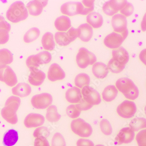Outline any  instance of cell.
Instances as JSON below:
<instances>
[{"instance_id":"28","label":"cell","mask_w":146,"mask_h":146,"mask_svg":"<svg viewBox=\"0 0 146 146\" xmlns=\"http://www.w3.org/2000/svg\"><path fill=\"white\" fill-rule=\"evenodd\" d=\"M13 61V54L9 50L7 49L0 50V69L7 65L11 64Z\"/></svg>"},{"instance_id":"48","label":"cell","mask_w":146,"mask_h":146,"mask_svg":"<svg viewBox=\"0 0 146 146\" xmlns=\"http://www.w3.org/2000/svg\"><path fill=\"white\" fill-rule=\"evenodd\" d=\"M34 146H50L49 142L46 138H36L34 141Z\"/></svg>"},{"instance_id":"30","label":"cell","mask_w":146,"mask_h":146,"mask_svg":"<svg viewBox=\"0 0 146 146\" xmlns=\"http://www.w3.org/2000/svg\"><path fill=\"white\" fill-rule=\"evenodd\" d=\"M118 93V90L114 85H109L104 89L102 92V98L105 101L110 102L115 99Z\"/></svg>"},{"instance_id":"11","label":"cell","mask_w":146,"mask_h":146,"mask_svg":"<svg viewBox=\"0 0 146 146\" xmlns=\"http://www.w3.org/2000/svg\"><path fill=\"white\" fill-rule=\"evenodd\" d=\"M135 137V133L130 127H127L122 128L115 139V143L121 145L123 143H130Z\"/></svg>"},{"instance_id":"27","label":"cell","mask_w":146,"mask_h":146,"mask_svg":"<svg viewBox=\"0 0 146 146\" xmlns=\"http://www.w3.org/2000/svg\"><path fill=\"white\" fill-rule=\"evenodd\" d=\"M82 3L78 2V15H87L94 9V1H82Z\"/></svg>"},{"instance_id":"24","label":"cell","mask_w":146,"mask_h":146,"mask_svg":"<svg viewBox=\"0 0 146 146\" xmlns=\"http://www.w3.org/2000/svg\"><path fill=\"white\" fill-rule=\"evenodd\" d=\"M11 29L10 24L5 20L0 22V45L5 44L9 41Z\"/></svg>"},{"instance_id":"50","label":"cell","mask_w":146,"mask_h":146,"mask_svg":"<svg viewBox=\"0 0 146 146\" xmlns=\"http://www.w3.org/2000/svg\"><path fill=\"white\" fill-rule=\"evenodd\" d=\"M140 60L146 66V49L142 50L139 55Z\"/></svg>"},{"instance_id":"14","label":"cell","mask_w":146,"mask_h":146,"mask_svg":"<svg viewBox=\"0 0 146 146\" xmlns=\"http://www.w3.org/2000/svg\"><path fill=\"white\" fill-rule=\"evenodd\" d=\"M45 122V118L39 114L30 113L28 115L24 120L25 127L28 128L37 127L42 125Z\"/></svg>"},{"instance_id":"29","label":"cell","mask_w":146,"mask_h":146,"mask_svg":"<svg viewBox=\"0 0 146 146\" xmlns=\"http://www.w3.org/2000/svg\"><path fill=\"white\" fill-rule=\"evenodd\" d=\"M19 136L17 131L14 129L9 130L3 138V143L5 146H13L18 141Z\"/></svg>"},{"instance_id":"16","label":"cell","mask_w":146,"mask_h":146,"mask_svg":"<svg viewBox=\"0 0 146 146\" xmlns=\"http://www.w3.org/2000/svg\"><path fill=\"white\" fill-rule=\"evenodd\" d=\"M64 71L57 64H52L50 66L48 72V78L51 82L61 80L65 78Z\"/></svg>"},{"instance_id":"6","label":"cell","mask_w":146,"mask_h":146,"mask_svg":"<svg viewBox=\"0 0 146 146\" xmlns=\"http://www.w3.org/2000/svg\"><path fill=\"white\" fill-rule=\"evenodd\" d=\"M128 35V31L123 33L113 32L106 36L104 40L105 46L110 49H117L120 47Z\"/></svg>"},{"instance_id":"21","label":"cell","mask_w":146,"mask_h":146,"mask_svg":"<svg viewBox=\"0 0 146 146\" xmlns=\"http://www.w3.org/2000/svg\"><path fill=\"white\" fill-rule=\"evenodd\" d=\"M93 74L98 78L103 79L108 75L109 69L106 64L102 62H96L94 64L92 69Z\"/></svg>"},{"instance_id":"36","label":"cell","mask_w":146,"mask_h":146,"mask_svg":"<svg viewBox=\"0 0 146 146\" xmlns=\"http://www.w3.org/2000/svg\"><path fill=\"white\" fill-rule=\"evenodd\" d=\"M54 38L56 43L60 46H67L71 42L67 33L65 32H56Z\"/></svg>"},{"instance_id":"31","label":"cell","mask_w":146,"mask_h":146,"mask_svg":"<svg viewBox=\"0 0 146 146\" xmlns=\"http://www.w3.org/2000/svg\"><path fill=\"white\" fill-rule=\"evenodd\" d=\"M42 43L43 48L47 50L52 51L55 47L54 35L50 32L46 33L42 38Z\"/></svg>"},{"instance_id":"7","label":"cell","mask_w":146,"mask_h":146,"mask_svg":"<svg viewBox=\"0 0 146 146\" xmlns=\"http://www.w3.org/2000/svg\"><path fill=\"white\" fill-rule=\"evenodd\" d=\"M137 110V106L134 102L125 100L118 106L116 111L121 117L129 119L134 116Z\"/></svg>"},{"instance_id":"18","label":"cell","mask_w":146,"mask_h":146,"mask_svg":"<svg viewBox=\"0 0 146 146\" xmlns=\"http://www.w3.org/2000/svg\"><path fill=\"white\" fill-rule=\"evenodd\" d=\"M65 97L70 103H78L82 98V91L77 87H73L69 88L66 92Z\"/></svg>"},{"instance_id":"20","label":"cell","mask_w":146,"mask_h":146,"mask_svg":"<svg viewBox=\"0 0 146 146\" xmlns=\"http://www.w3.org/2000/svg\"><path fill=\"white\" fill-rule=\"evenodd\" d=\"M46 78L45 73L39 70L36 69L31 71L29 77V82L32 85L35 86L41 85Z\"/></svg>"},{"instance_id":"22","label":"cell","mask_w":146,"mask_h":146,"mask_svg":"<svg viewBox=\"0 0 146 146\" xmlns=\"http://www.w3.org/2000/svg\"><path fill=\"white\" fill-rule=\"evenodd\" d=\"M112 58L119 62L125 65L129 60L128 52L123 47L114 49L112 51Z\"/></svg>"},{"instance_id":"52","label":"cell","mask_w":146,"mask_h":146,"mask_svg":"<svg viewBox=\"0 0 146 146\" xmlns=\"http://www.w3.org/2000/svg\"><path fill=\"white\" fill-rule=\"evenodd\" d=\"M5 19L4 17L0 15V22H1L2 21H5Z\"/></svg>"},{"instance_id":"4","label":"cell","mask_w":146,"mask_h":146,"mask_svg":"<svg viewBox=\"0 0 146 146\" xmlns=\"http://www.w3.org/2000/svg\"><path fill=\"white\" fill-rule=\"evenodd\" d=\"M70 126L72 131L82 137H88L92 133L91 125L81 118L73 120L71 122Z\"/></svg>"},{"instance_id":"51","label":"cell","mask_w":146,"mask_h":146,"mask_svg":"<svg viewBox=\"0 0 146 146\" xmlns=\"http://www.w3.org/2000/svg\"><path fill=\"white\" fill-rule=\"evenodd\" d=\"M141 28L143 32L146 31V13L144 15L141 23Z\"/></svg>"},{"instance_id":"41","label":"cell","mask_w":146,"mask_h":146,"mask_svg":"<svg viewBox=\"0 0 146 146\" xmlns=\"http://www.w3.org/2000/svg\"><path fill=\"white\" fill-rule=\"evenodd\" d=\"M81 111L77 108L76 105H70L66 109L67 114L69 117L72 119H75L78 117L81 114Z\"/></svg>"},{"instance_id":"33","label":"cell","mask_w":146,"mask_h":146,"mask_svg":"<svg viewBox=\"0 0 146 146\" xmlns=\"http://www.w3.org/2000/svg\"><path fill=\"white\" fill-rule=\"evenodd\" d=\"M74 83L75 85L79 88H83L85 86H88L90 84V77L85 73H81L76 76L74 80Z\"/></svg>"},{"instance_id":"35","label":"cell","mask_w":146,"mask_h":146,"mask_svg":"<svg viewBox=\"0 0 146 146\" xmlns=\"http://www.w3.org/2000/svg\"><path fill=\"white\" fill-rule=\"evenodd\" d=\"M129 127L134 132L142 129L146 128V119L143 118H136L131 120Z\"/></svg>"},{"instance_id":"38","label":"cell","mask_w":146,"mask_h":146,"mask_svg":"<svg viewBox=\"0 0 146 146\" xmlns=\"http://www.w3.org/2000/svg\"><path fill=\"white\" fill-rule=\"evenodd\" d=\"M36 56L40 65L48 64L51 60V54L47 51L39 52V54L36 55Z\"/></svg>"},{"instance_id":"23","label":"cell","mask_w":146,"mask_h":146,"mask_svg":"<svg viewBox=\"0 0 146 146\" xmlns=\"http://www.w3.org/2000/svg\"><path fill=\"white\" fill-rule=\"evenodd\" d=\"M86 21L92 27L98 29L100 28L103 24V17L98 12H91L87 16Z\"/></svg>"},{"instance_id":"39","label":"cell","mask_w":146,"mask_h":146,"mask_svg":"<svg viewBox=\"0 0 146 146\" xmlns=\"http://www.w3.org/2000/svg\"><path fill=\"white\" fill-rule=\"evenodd\" d=\"M26 64L30 71L38 69V68L40 65L38 63L36 55H33L28 57L26 60Z\"/></svg>"},{"instance_id":"40","label":"cell","mask_w":146,"mask_h":146,"mask_svg":"<svg viewBox=\"0 0 146 146\" xmlns=\"http://www.w3.org/2000/svg\"><path fill=\"white\" fill-rule=\"evenodd\" d=\"M100 127L102 132L105 135L109 136L112 133V127L110 122L107 119H102L100 123Z\"/></svg>"},{"instance_id":"10","label":"cell","mask_w":146,"mask_h":146,"mask_svg":"<svg viewBox=\"0 0 146 146\" xmlns=\"http://www.w3.org/2000/svg\"><path fill=\"white\" fill-rule=\"evenodd\" d=\"M0 81L5 82L9 87H14L18 82L15 73L8 66L0 69Z\"/></svg>"},{"instance_id":"12","label":"cell","mask_w":146,"mask_h":146,"mask_svg":"<svg viewBox=\"0 0 146 146\" xmlns=\"http://www.w3.org/2000/svg\"><path fill=\"white\" fill-rule=\"evenodd\" d=\"M111 25L115 33H123L128 31L127 22L125 16L120 14H117L112 17Z\"/></svg>"},{"instance_id":"42","label":"cell","mask_w":146,"mask_h":146,"mask_svg":"<svg viewBox=\"0 0 146 146\" xmlns=\"http://www.w3.org/2000/svg\"><path fill=\"white\" fill-rule=\"evenodd\" d=\"M52 146H66L64 137L59 133L54 135L52 140Z\"/></svg>"},{"instance_id":"45","label":"cell","mask_w":146,"mask_h":146,"mask_svg":"<svg viewBox=\"0 0 146 146\" xmlns=\"http://www.w3.org/2000/svg\"><path fill=\"white\" fill-rule=\"evenodd\" d=\"M136 139L139 146H146V129L139 132Z\"/></svg>"},{"instance_id":"53","label":"cell","mask_w":146,"mask_h":146,"mask_svg":"<svg viewBox=\"0 0 146 146\" xmlns=\"http://www.w3.org/2000/svg\"><path fill=\"white\" fill-rule=\"evenodd\" d=\"M144 111H145V113L146 115V106H145V108H144Z\"/></svg>"},{"instance_id":"15","label":"cell","mask_w":146,"mask_h":146,"mask_svg":"<svg viewBox=\"0 0 146 146\" xmlns=\"http://www.w3.org/2000/svg\"><path fill=\"white\" fill-rule=\"evenodd\" d=\"M48 3V1H32L27 5L29 14L33 16L40 15L42 12L43 8Z\"/></svg>"},{"instance_id":"32","label":"cell","mask_w":146,"mask_h":146,"mask_svg":"<svg viewBox=\"0 0 146 146\" xmlns=\"http://www.w3.org/2000/svg\"><path fill=\"white\" fill-rule=\"evenodd\" d=\"M46 116L47 120L51 123L58 122L61 118L60 115L57 112V108L54 105L47 108Z\"/></svg>"},{"instance_id":"34","label":"cell","mask_w":146,"mask_h":146,"mask_svg":"<svg viewBox=\"0 0 146 146\" xmlns=\"http://www.w3.org/2000/svg\"><path fill=\"white\" fill-rule=\"evenodd\" d=\"M40 32L37 28L33 27L25 33L23 39L26 43H30L37 39L40 35Z\"/></svg>"},{"instance_id":"37","label":"cell","mask_w":146,"mask_h":146,"mask_svg":"<svg viewBox=\"0 0 146 146\" xmlns=\"http://www.w3.org/2000/svg\"><path fill=\"white\" fill-rule=\"evenodd\" d=\"M125 65L119 62L113 58H111L108 64V67L110 71L113 73L118 74L122 72L125 68Z\"/></svg>"},{"instance_id":"1","label":"cell","mask_w":146,"mask_h":146,"mask_svg":"<svg viewBox=\"0 0 146 146\" xmlns=\"http://www.w3.org/2000/svg\"><path fill=\"white\" fill-rule=\"evenodd\" d=\"M20 104L21 99L15 96L10 97L1 110V114L3 119L11 124H16L18 121L16 112Z\"/></svg>"},{"instance_id":"17","label":"cell","mask_w":146,"mask_h":146,"mask_svg":"<svg viewBox=\"0 0 146 146\" xmlns=\"http://www.w3.org/2000/svg\"><path fill=\"white\" fill-rule=\"evenodd\" d=\"M79 38L82 41L88 42L91 40L93 34L92 26L87 23L83 24L79 26L78 29Z\"/></svg>"},{"instance_id":"43","label":"cell","mask_w":146,"mask_h":146,"mask_svg":"<svg viewBox=\"0 0 146 146\" xmlns=\"http://www.w3.org/2000/svg\"><path fill=\"white\" fill-rule=\"evenodd\" d=\"M134 8L133 5L129 2L126 1L120 10V13L125 17H129L133 13Z\"/></svg>"},{"instance_id":"9","label":"cell","mask_w":146,"mask_h":146,"mask_svg":"<svg viewBox=\"0 0 146 146\" xmlns=\"http://www.w3.org/2000/svg\"><path fill=\"white\" fill-rule=\"evenodd\" d=\"M82 93L83 99L90 105H98L101 102L100 95L98 92L89 85L82 88Z\"/></svg>"},{"instance_id":"44","label":"cell","mask_w":146,"mask_h":146,"mask_svg":"<svg viewBox=\"0 0 146 146\" xmlns=\"http://www.w3.org/2000/svg\"><path fill=\"white\" fill-rule=\"evenodd\" d=\"M50 135V131L47 127H42L37 128L34 131L33 136L35 137L47 138Z\"/></svg>"},{"instance_id":"25","label":"cell","mask_w":146,"mask_h":146,"mask_svg":"<svg viewBox=\"0 0 146 146\" xmlns=\"http://www.w3.org/2000/svg\"><path fill=\"white\" fill-rule=\"evenodd\" d=\"M55 26L58 31H66L71 27V21L70 18L65 15L58 17L55 21Z\"/></svg>"},{"instance_id":"13","label":"cell","mask_w":146,"mask_h":146,"mask_svg":"<svg viewBox=\"0 0 146 146\" xmlns=\"http://www.w3.org/2000/svg\"><path fill=\"white\" fill-rule=\"evenodd\" d=\"M126 1H109L104 4L102 9L106 15L112 16L120 11Z\"/></svg>"},{"instance_id":"26","label":"cell","mask_w":146,"mask_h":146,"mask_svg":"<svg viewBox=\"0 0 146 146\" xmlns=\"http://www.w3.org/2000/svg\"><path fill=\"white\" fill-rule=\"evenodd\" d=\"M60 11L63 14L70 16L78 15V2H69L64 3L61 6Z\"/></svg>"},{"instance_id":"5","label":"cell","mask_w":146,"mask_h":146,"mask_svg":"<svg viewBox=\"0 0 146 146\" xmlns=\"http://www.w3.org/2000/svg\"><path fill=\"white\" fill-rule=\"evenodd\" d=\"M97 61L96 55L86 48L82 47L76 56V62L79 68H86L89 65H93Z\"/></svg>"},{"instance_id":"19","label":"cell","mask_w":146,"mask_h":146,"mask_svg":"<svg viewBox=\"0 0 146 146\" xmlns=\"http://www.w3.org/2000/svg\"><path fill=\"white\" fill-rule=\"evenodd\" d=\"M32 92L31 86L25 83H20L12 88L13 95L20 97H25L30 95Z\"/></svg>"},{"instance_id":"54","label":"cell","mask_w":146,"mask_h":146,"mask_svg":"<svg viewBox=\"0 0 146 146\" xmlns=\"http://www.w3.org/2000/svg\"><path fill=\"white\" fill-rule=\"evenodd\" d=\"M96 146H105L103 145H101V144H98V145H96Z\"/></svg>"},{"instance_id":"2","label":"cell","mask_w":146,"mask_h":146,"mask_svg":"<svg viewBox=\"0 0 146 146\" xmlns=\"http://www.w3.org/2000/svg\"><path fill=\"white\" fill-rule=\"evenodd\" d=\"M6 15L9 21L16 23L26 19L29 14L23 2L17 1L11 5Z\"/></svg>"},{"instance_id":"49","label":"cell","mask_w":146,"mask_h":146,"mask_svg":"<svg viewBox=\"0 0 146 146\" xmlns=\"http://www.w3.org/2000/svg\"><path fill=\"white\" fill-rule=\"evenodd\" d=\"M77 146H95L94 143L89 140L80 139L77 142Z\"/></svg>"},{"instance_id":"47","label":"cell","mask_w":146,"mask_h":146,"mask_svg":"<svg viewBox=\"0 0 146 146\" xmlns=\"http://www.w3.org/2000/svg\"><path fill=\"white\" fill-rule=\"evenodd\" d=\"M66 33L71 42L75 40L78 36V29H76L74 28H70Z\"/></svg>"},{"instance_id":"46","label":"cell","mask_w":146,"mask_h":146,"mask_svg":"<svg viewBox=\"0 0 146 146\" xmlns=\"http://www.w3.org/2000/svg\"><path fill=\"white\" fill-rule=\"evenodd\" d=\"M76 107L80 111H86L90 110L93 107L92 105H90L86 102L84 99H82L81 102L78 104H76Z\"/></svg>"},{"instance_id":"8","label":"cell","mask_w":146,"mask_h":146,"mask_svg":"<svg viewBox=\"0 0 146 146\" xmlns=\"http://www.w3.org/2000/svg\"><path fill=\"white\" fill-rule=\"evenodd\" d=\"M52 102V97L50 94L43 93L33 96L31 99L32 106L36 109H45L50 106Z\"/></svg>"},{"instance_id":"3","label":"cell","mask_w":146,"mask_h":146,"mask_svg":"<svg viewBox=\"0 0 146 146\" xmlns=\"http://www.w3.org/2000/svg\"><path fill=\"white\" fill-rule=\"evenodd\" d=\"M116 88L127 99L134 100L138 97L139 91L137 87L128 78L118 79L115 83Z\"/></svg>"}]
</instances>
